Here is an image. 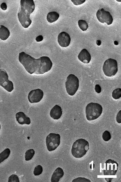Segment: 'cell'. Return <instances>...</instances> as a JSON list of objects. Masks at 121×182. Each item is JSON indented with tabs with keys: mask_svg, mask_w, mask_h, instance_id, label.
I'll use <instances>...</instances> for the list:
<instances>
[{
	"mask_svg": "<svg viewBox=\"0 0 121 182\" xmlns=\"http://www.w3.org/2000/svg\"><path fill=\"white\" fill-rule=\"evenodd\" d=\"M71 1L76 5L82 4L86 1L85 0H71Z\"/></svg>",
	"mask_w": 121,
	"mask_h": 182,
	"instance_id": "27",
	"label": "cell"
},
{
	"mask_svg": "<svg viewBox=\"0 0 121 182\" xmlns=\"http://www.w3.org/2000/svg\"><path fill=\"white\" fill-rule=\"evenodd\" d=\"M43 171V168L41 165H38L34 169L33 174L35 176H38L42 173Z\"/></svg>",
	"mask_w": 121,
	"mask_h": 182,
	"instance_id": "23",
	"label": "cell"
},
{
	"mask_svg": "<svg viewBox=\"0 0 121 182\" xmlns=\"http://www.w3.org/2000/svg\"><path fill=\"white\" fill-rule=\"evenodd\" d=\"M10 31L7 27L0 25V39L2 40H7L10 35Z\"/></svg>",
	"mask_w": 121,
	"mask_h": 182,
	"instance_id": "17",
	"label": "cell"
},
{
	"mask_svg": "<svg viewBox=\"0 0 121 182\" xmlns=\"http://www.w3.org/2000/svg\"><path fill=\"white\" fill-rule=\"evenodd\" d=\"M0 86L9 93L14 89L13 83L9 80L7 72L3 69H0Z\"/></svg>",
	"mask_w": 121,
	"mask_h": 182,
	"instance_id": "8",
	"label": "cell"
},
{
	"mask_svg": "<svg viewBox=\"0 0 121 182\" xmlns=\"http://www.w3.org/2000/svg\"><path fill=\"white\" fill-rule=\"evenodd\" d=\"M44 96V93L41 89H38L30 91L28 95V99L31 103L40 102Z\"/></svg>",
	"mask_w": 121,
	"mask_h": 182,
	"instance_id": "11",
	"label": "cell"
},
{
	"mask_svg": "<svg viewBox=\"0 0 121 182\" xmlns=\"http://www.w3.org/2000/svg\"><path fill=\"white\" fill-rule=\"evenodd\" d=\"M102 138L105 142H108L111 139V135L110 132L106 130L104 131L102 134Z\"/></svg>",
	"mask_w": 121,
	"mask_h": 182,
	"instance_id": "24",
	"label": "cell"
},
{
	"mask_svg": "<svg viewBox=\"0 0 121 182\" xmlns=\"http://www.w3.org/2000/svg\"><path fill=\"white\" fill-rule=\"evenodd\" d=\"M71 37L68 33L63 32L59 34L58 42L60 45L63 48H66L69 46L71 42Z\"/></svg>",
	"mask_w": 121,
	"mask_h": 182,
	"instance_id": "12",
	"label": "cell"
},
{
	"mask_svg": "<svg viewBox=\"0 0 121 182\" xmlns=\"http://www.w3.org/2000/svg\"><path fill=\"white\" fill-rule=\"evenodd\" d=\"M18 60L30 74H44L50 71L53 66V63L48 56L36 59L24 52L19 53Z\"/></svg>",
	"mask_w": 121,
	"mask_h": 182,
	"instance_id": "1",
	"label": "cell"
},
{
	"mask_svg": "<svg viewBox=\"0 0 121 182\" xmlns=\"http://www.w3.org/2000/svg\"><path fill=\"white\" fill-rule=\"evenodd\" d=\"M121 110H120L118 114H117L116 117V121L117 122L119 123H121Z\"/></svg>",
	"mask_w": 121,
	"mask_h": 182,
	"instance_id": "29",
	"label": "cell"
},
{
	"mask_svg": "<svg viewBox=\"0 0 121 182\" xmlns=\"http://www.w3.org/2000/svg\"><path fill=\"white\" fill-rule=\"evenodd\" d=\"M35 155V151L33 149L27 150L25 153V160L26 161H29L32 159Z\"/></svg>",
	"mask_w": 121,
	"mask_h": 182,
	"instance_id": "20",
	"label": "cell"
},
{
	"mask_svg": "<svg viewBox=\"0 0 121 182\" xmlns=\"http://www.w3.org/2000/svg\"><path fill=\"white\" fill-rule=\"evenodd\" d=\"M64 173L63 169L60 168H58L53 172L51 179L52 182H58L60 179L64 176Z\"/></svg>",
	"mask_w": 121,
	"mask_h": 182,
	"instance_id": "16",
	"label": "cell"
},
{
	"mask_svg": "<svg viewBox=\"0 0 121 182\" xmlns=\"http://www.w3.org/2000/svg\"><path fill=\"white\" fill-rule=\"evenodd\" d=\"M72 182H91V181L88 179L83 177H78L73 180Z\"/></svg>",
	"mask_w": 121,
	"mask_h": 182,
	"instance_id": "26",
	"label": "cell"
},
{
	"mask_svg": "<svg viewBox=\"0 0 121 182\" xmlns=\"http://www.w3.org/2000/svg\"><path fill=\"white\" fill-rule=\"evenodd\" d=\"M78 25L80 29L83 31H86L88 27L87 23L85 20H79L78 21Z\"/></svg>",
	"mask_w": 121,
	"mask_h": 182,
	"instance_id": "21",
	"label": "cell"
},
{
	"mask_svg": "<svg viewBox=\"0 0 121 182\" xmlns=\"http://www.w3.org/2000/svg\"><path fill=\"white\" fill-rule=\"evenodd\" d=\"M46 146L48 150L51 152L56 149L60 143V136L59 134L51 133L46 137Z\"/></svg>",
	"mask_w": 121,
	"mask_h": 182,
	"instance_id": "7",
	"label": "cell"
},
{
	"mask_svg": "<svg viewBox=\"0 0 121 182\" xmlns=\"http://www.w3.org/2000/svg\"><path fill=\"white\" fill-rule=\"evenodd\" d=\"M43 39V37L42 35H39L36 38V40L37 42H40L42 41Z\"/></svg>",
	"mask_w": 121,
	"mask_h": 182,
	"instance_id": "31",
	"label": "cell"
},
{
	"mask_svg": "<svg viewBox=\"0 0 121 182\" xmlns=\"http://www.w3.org/2000/svg\"><path fill=\"white\" fill-rule=\"evenodd\" d=\"M113 98L116 100L118 99L121 97V89H117L113 90L112 93Z\"/></svg>",
	"mask_w": 121,
	"mask_h": 182,
	"instance_id": "22",
	"label": "cell"
},
{
	"mask_svg": "<svg viewBox=\"0 0 121 182\" xmlns=\"http://www.w3.org/2000/svg\"><path fill=\"white\" fill-rule=\"evenodd\" d=\"M78 58L80 61L86 64H89L91 60V54L85 49H82L80 52Z\"/></svg>",
	"mask_w": 121,
	"mask_h": 182,
	"instance_id": "14",
	"label": "cell"
},
{
	"mask_svg": "<svg viewBox=\"0 0 121 182\" xmlns=\"http://www.w3.org/2000/svg\"><path fill=\"white\" fill-rule=\"evenodd\" d=\"M79 86L78 78L75 75L70 74L67 77V81L65 83V87L68 95L73 96L75 95Z\"/></svg>",
	"mask_w": 121,
	"mask_h": 182,
	"instance_id": "5",
	"label": "cell"
},
{
	"mask_svg": "<svg viewBox=\"0 0 121 182\" xmlns=\"http://www.w3.org/2000/svg\"><path fill=\"white\" fill-rule=\"evenodd\" d=\"M21 8L18 14L20 23L24 28H28L32 23L30 15L35 10V5L33 0H21Z\"/></svg>",
	"mask_w": 121,
	"mask_h": 182,
	"instance_id": "2",
	"label": "cell"
},
{
	"mask_svg": "<svg viewBox=\"0 0 121 182\" xmlns=\"http://www.w3.org/2000/svg\"><path fill=\"white\" fill-rule=\"evenodd\" d=\"M1 123H0V130H1Z\"/></svg>",
	"mask_w": 121,
	"mask_h": 182,
	"instance_id": "32",
	"label": "cell"
},
{
	"mask_svg": "<svg viewBox=\"0 0 121 182\" xmlns=\"http://www.w3.org/2000/svg\"><path fill=\"white\" fill-rule=\"evenodd\" d=\"M11 153V151L9 148H6L0 153V164L7 159Z\"/></svg>",
	"mask_w": 121,
	"mask_h": 182,
	"instance_id": "19",
	"label": "cell"
},
{
	"mask_svg": "<svg viewBox=\"0 0 121 182\" xmlns=\"http://www.w3.org/2000/svg\"><path fill=\"white\" fill-rule=\"evenodd\" d=\"M88 141L84 139H80L74 142L71 149V153L74 158H80L86 154L89 149Z\"/></svg>",
	"mask_w": 121,
	"mask_h": 182,
	"instance_id": "3",
	"label": "cell"
},
{
	"mask_svg": "<svg viewBox=\"0 0 121 182\" xmlns=\"http://www.w3.org/2000/svg\"><path fill=\"white\" fill-rule=\"evenodd\" d=\"M1 7L2 10H6L7 9V6L5 3L3 2L1 5Z\"/></svg>",
	"mask_w": 121,
	"mask_h": 182,
	"instance_id": "30",
	"label": "cell"
},
{
	"mask_svg": "<svg viewBox=\"0 0 121 182\" xmlns=\"http://www.w3.org/2000/svg\"><path fill=\"white\" fill-rule=\"evenodd\" d=\"M96 16L99 22L104 23H106L108 25L112 23L113 19L109 12L105 11L103 8L99 9L96 13Z\"/></svg>",
	"mask_w": 121,
	"mask_h": 182,
	"instance_id": "10",
	"label": "cell"
},
{
	"mask_svg": "<svg viewBox=\"0 0 121 182\" xmlns=\"http://www.w3.org/2000/svg\"><path fill=\"white\" fill-rule=\"evenodd\" d=\"M119 164L111 159H108L104 164L103 174L105 176L115 175L118 169Z\"/></svg>",
	"mask_w": 121,
	"mask_h": 182,
	"instance_id": "9",
	"label": "cell"
},
{
	"mask_svg": "<svg viewBox=\"0 0 121 182\" xmlns=\"http://www.w3.org/2000/svg\"><path fill=\"white\" fill-rule=\"evenodd\" d=\"M103 108L99 103L91 102L86 106V117L87 120L91 121L97 119L102 114Z\"/></svg>",
	"mask_w": 121,
	"mask_h": 182,
	"instance_id": "4",
	"label": "cell"
},
{
	"mask_svg": "<svg viewBox=\"0 0 121 182\" xmlns=\"http://www.w3.org/2000/svg\"><path fill=\"white\" fill-rule=\"evenodd\" d=\"M60 14L57 12L53 11L49 12L46 19L49 23H52L58 20Z\"/></svg>",
	"mask_w": 121,
	"mask_h": 182,
	"instance_id": "18",
	"label": "cell"
},
{
	"mask_svg": "<svg viewBox=\"0 0 121 182\" xmlns=\"http://www.w3.org/2000/svg\"><path fill=\"white\" fill-rule=\"evenodd\" d=\"M95 90L96 92L98 93H100L101 92V86L97 84L95 86Z\"/></svg>",
	"mask_w": 121,
	"mask_h": 182,
	"instance_id": "28",
	"label": "cell"
},
{
	"mask_svg": "<svg viewBox=\"0 0 121 182\" xmlns=\"http://www.w3.org/2000/svg\"><path fill=\"white\" fill-rule=\"evenodd\" d=\"M103 70L104 74L108 77H113L118 71L117 62L115 59H108L104 62Z\"/></svg>",
	"mask_w": 121,
	"mask_h": 182,
	"instance_id": "6",
	"label": "cell"
},
{
	"mask_svg": "<svg viewBox=\"0 0 121 182\" xmlns=\"http://www.w3.org/2000/svg\"><path fill=\"white\" fill-rule=\"evenodd\" d=\"M63 111L60 106L58 105H55L51 110L50 112V117L54 120H59L61 117Z\"/></svg>",
	"mask_w": 121,
	"mask_h": 182,
	"instance_id": "15",
	"label": "cell"
},
{
	"mask_svg": "<svg viewBox=\"0 0 121 182\" xmlns=\"http://www.w3.org/2000/svg\"><path fill=\"white\" fill-rule=\"evenodd\" d=\"M8 182H20V180L18 176L12 174L8 178Z\"/></svg>",
	"mask_w": 121,
	"mask_h": 182,
	"instance_id": "25",
	"label": "cell"
},
{
	"mask_svg": "<svg viewBox=\"0 0 121 182\" xmlns=\"http://www.w3.org/2000/svg\"><path fill=\"white\" fill-rule=\"evenodd\" d=\"M16 120L18 123L21 125L27 124L29 125L31 123L30 118L24 114L23 112H19L15 115Z\"/></svg>",
	"mask_w": 121,
	"mask_h": 182,
	"instance_id": "13",
	"label": "cell"
}]
</instances>
